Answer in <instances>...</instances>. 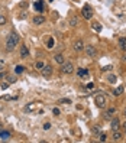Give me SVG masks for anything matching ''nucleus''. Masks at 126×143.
<instances>
[{
	"label": "nucleus",
	"mask_w": 126,
	"mask_h": 143,
	"mask_svg": "<svg viewBox=\"0 0 126 143\" xmlns=\"http://www.w3.org/2000/svg\"><path fill=\"white\" fill-rule=\"evenodd\" d=\"M34 108H35V104H34V103H29L28 106L25 107V111H32Z\"/></svg>",
	"instance_id": "b1692460"
},
{
	"label": "nucleus",
	"mask_w": 126,
	"mask_h": 143,
	"mask_svg": "<svg viewBox=\"0 0 126 143\" xmlns=\"http://www.w3.org/2000/svg\"><path fill=\"white\" fill-rule=\"evenodd\" d=\"M54 44H55V40L52 39V38H49V39H48V45H46V46H48L49 49H52V48H54Z\"/></svg>",
	"instance_id": "a878e982"
},
{
	"label": "nucleus",
	"mask_w": 126,
	"mask_h": 143,
	"mask_svg": "<svg viewBox=\"0 0 126 143\" xmlns=\"http://www.w3.org/2000/svg\"><path fill=\"white\" fill-rule=\"evenodd\" d=\"M35 66H36V70H39V71H41L42 68L45 66V64L42 62V61H38V62H36V65H35Z\"/></svg>",
	"instance_id": "cd10ccee"
},
{
	"label": "nucleus",
	"mask_w": 126,
	"mask_h": 143,
	"mask_svg": "<svg viewBox=\"0 0 126 143\" xmlns=\"http://www.w3.org/2000/svg\"><path fill=\"white\" fill-rule=\"evenodd\" d=\"M2 100H16V97H12V95H3V97H0Z\"/></svg>",
	"instance_id": "c756f323"
},
{
	"label": "nucleus",
	"mask_w": 126,
	"mask_h": 143,
	"mask_svg": "<svg viewBox=\"0 0 126 143\" xmlns=\"http://www.w3.org/2000/svg\"><path fill=\"white\" fill-rule=\"evenodd\" d=\"M99 140H100V142H106V140H107L106 133H100V134H99Z\"/></svg>",
	"instance_id": "393cba45"
},
{
	"label": "nucleus",
	"mask_w": 126,
	"mask_h": 143,
	"mask_svg": "<svg viewBox=\"0 0 126 143\" xmlns=\"http://www.w3.org/2000/svg\"><path fill=\"white\" fill-rule=\"evenodd\" d=\"M70 25L73 26V28H75V26L78 25V18L77 16H73V18L70 19Z\"/></svg>",
	"instance_id": "412c9836"
},
{
	"label": "nucleus",
	"mask_w": 126,
	"mask_h": 143,
	"mask_svg": "<svg viewBox=\"0 0 126 143\" xmlns=\"http://www.w3.org/2000/svg\"><path fill=\"white\" fill-rule=\"evenodd\" d=\"M52 113L55 114V116H59V114H61V111H59V108H57V107H55V108L52 110Z\"/></svg>",
	"instance_id": "2f4dec72"
},
{
	"label": "nucleus",
	"mask_w": 126,
	"mask_h": 143,
	"mask_svg": "<svg viewBox=\"0 0 126 143\" xmlns=\"http://www.w3.org/2000/svg\"><path fill=\"white\" fill-rule=\"evenodd\" d=\"M115 113H116V108L115 107H110L106 113H104V119H107V120H112V119L115 117Z\"/></svg>",
	"instance_id": "1a4fd4ad"
},
{
	"label": "nucleus",
	"mask_w": 126,
	"mask_h": 143,
	"mask_svg": "<svg viewBox=\"0 0 126 143\" xmlns=\"http://www.w3.org/2000/svg\"><path fill=\"white\" fill-rule=\"evenodd\" d=\"M15 72H16V74H22V72H25V66H23V65H18V66L15 68Z\"/></svg>",
	"instance_id": "4be33fe9"
},
{
	"label": "nucleus",
	"mask_w": 126,
	"mask_h": 143,
	"mask_svg": "<svg viewBox=\"0 0 126 143\" xmlns=\"http://www.w3.org/2000/svg\"><path fill=\"white\" fill-rule=\"evenodd\" d=\"M52 71H54V70H52L51 65H45L44 68L41 70V72H42V75H44V77L48 78V77H51V75H52Z\"/></svg>",
	"instance_id": "0eeeda50"
},
{
	"label": "nucleus",
	"mask_w": 126,
	"mask_h": 143,
	"mask_svg": "<svg viewBox=\"0 0 126 143\" xmlns=\"http://www.w3.org/2000/svg\"><path fill=\"white\" fill-rule=\"evenodd\" d=\"M71 100L70 98H59L58 100V104H70Z\"/></svg>",
	"instance_id": "5701e85b"
},
{
	"label": "nucleus",
	"mask_w": 126,
	"mask_h": 143,
	"mask_svg": "<svg viewBox=\"0 0 126 143\" xmlns=\"http://www.w3.org/2000/svg\"><path fill=\"white\" fill-rule=\"evenodd\" d=\"M19 54H20V56H22V58H28V55H29V49H28V46H26V45H22V46H20V51H19Z\"/></svg>",
	"instance_id": "9d476101"
},
{
	"label": "nucleus",
	"mask_w": 126,
	"mask_h": 143,
	"mask_svg": "<svg viewBox=\"0 0 126 143\" xmlns=\"http://www.w3.org/2000/svg\"><path fill=\"white\" fill-rule=\"evenodd\" d=\"M122 127H123V133H125V134H126V121H125V123H123V124H122Z\"/></svg>",
	"instance_id": "f704fd0d"
},
{
	"label": "nucleus",
	"mask_w": 126,
	"mask_h": 143,
	"mask_svg": "<svg viewBox=\"0 0 126 143\" xmlns=\"http://www.w3.org/2000/svg\"><path fill=\"white\" fill-rule=\"evenodd\" d=\"M123 116H125V117H126V108H125V110H123Z\"/></svg>",
	"instance_id": "4c0bfd02"
},
{
	"label": "nucleus",
	"mask_w": 126,
	"mask_h": 143,
	"mask_svg": "<svg viewBox=\"0 0 126 143\" xmlns=\"http://www.w3.org/2000/svg\"><path fill=\"white\" fill-rule=\"evenodd\" d=\"M91 28L96 30V32H101V29H103V28H101V25H100V23H97V22H93L91 23Z\"/></svg>",
	"instance_id": "a211bd4d"
},
{
	"label": "nucleus",
	"mask_w": 126,
	"mask_h": 143,
	"mask_svg": "<svg viewBox=\"0 0 126 143\" xmlns=\"http://www.w3.org/2000/svg\"><path fill=\"white\" fill-rule=\"evenodd\" d=\"M81 15H83V18H84V19H87V20H90V19H91V16H93V12H91V7H90L89 4H85L84 7H83V10H81Z\"/></svg>",
	"instance_id": "39448f33"
},
{
	"label": "nucleus",
	"mask_w": 126,
	"mask_h": 143,
	"mask_svg": "<svg viewBox=\"0 0 126 143\" xmlns=\"http://www.w3.org/2000/svg\"><path fill=\"white\" fill-rule=\"evenodd\" d=\"M119 46L122 48L123 51H126V38H120L119 39Z\"/></svg>",
	"instance_id": "aec40b11"
},
{
	"label": "nucleus",
	"mask_w": 126,
	"mask_h": 143,
	"mask_svg": "<svg viewBox=\"0 0 126 143\" xmlns=\"http://www.w3.org/2000/svg\"><path fill=\"white\" fill-rule=\"evenodd\" d=\"M0 130H2V123H0Z\"/></svg>",
	"instance_id": "58836bf2"
},
{
	"label": "nucleus",
	"mask_w": 126,
	"mask_h": 143,
	"mask_svg": "<svg viewBox=\"0 0 126 143\" xmlns=\"http://www.w3.org/2000/svg\"><path fill=\"white\" fill-rule=\"evenodd\" d=\"M122 92H123V85H119L117 88H115V90L112 91V94L117 97V95H120V94H122Z\"/></svg>",
	"instance_id": "2eb2a0df"
},
{
	"label": "nucleus",
	"mask_w": 126,
	"mask_h": 143,
	"mask_svg": "<svg viewBox=\"0 0 126 143\" xmlns=\"http://www.w3.org/2000/svg\"><path fill=\"white\" fill-rule=\"evenodd\" d=\"M73 48H74L75 52H81L85 46H84V42H83L81 39H77V40L74 42V45H73Z\"/></svg>",
	"instance_id": "423d86ee"
},
{
	"label": "nucleus",
	"mask_w": 126,
	"mask_h": 143,
	"mask_svg": "<svg viewBox=\"0 0 126 143\" xmlns=\"http://www.w3.org/2000/svg\"><path fill=\"white\" fill-rule=\"evenodd\" d=\"M0 139H2V140H7V139H10V133L0 130Z\"/></svg>",
	"instance_id": "f3484780"
},
{
	"label": "nucleus",
	"mask_w": 126,
	"mask_h": 143,
	"mask_svg": "<svg viewBox=\"0 0 126 143\" xmlns=\"http://www.w3.org/2000/svg\"><path fill=\"white\" fill-rule=\"evenodd\" d=\"M54 61H55L57 64H59V65H62V64L65 62V59H64L62 54H55V55H54Z\"/></svg>",
	"instance_id": "9b49d317"
},
{
	"label": "nucleus",
	"mask_w": 126,
	"mask_h": 143,
	"mask_svg": "<svg viewBox=\"0 0 126 143\" xmlns=\"http://www.w3.org/2000/svg\"><path fill=\"white\" fill-rule=\"evenodd\" d=\"M2 71H3V64L0 62V72H2Z\"/></svg>",
	"instance_id": "c9c22d12"
},
{
	"label": "nucleus",
	"mask_w": 126,
	"mask_h": 143,
	"mask_svg": "<svg viewBox=\"0 0 126 143\" xmlns=\"http://www.w3.org/2000/svg\"><path fill=\"white\" fill-rule=\"evenodd\" d=\"M120 121H119V119L117 117H113L110 120V129L112 130H119V127H120Z\"/></svg>",
	"instance_id": "6e6552de"
},
{
	"label": "nucleus",
	"mask_w": 126,
	"mask_h": 143,
	"mask_svg": "<svg viewBox=\"0 0 126 143\" xmlns=\"http://www.w3.org/2000/svg\"><path fill=\"white\" fill-rule=\"evenodd\" d=\"M85 51V55L89 56V58H94V56H97V49L93 45H87V46L84 48Z\"/></svg>",
	"instance_id": "20e7f679"
},
{
	"label": "nucleus",
	"mask_w": 126,
	"mask_h": 143,
	"mask_svg": "<svg viewBox=\"0 0 126 143\" xmlns=\"http://www.w3.org/2000/svg\"><path fill=\"white\" fill-rule=\"evenodd\" d=\"M19 45V35L18 33H10L6 39V49L7 51H15V48Z\"/></svg>",
	"instance_id": "f257e3e1"
},
{
	"label": "nucleus",
	"mask_w": 126,
	"mask_h": 143,
	"mask_svg": "<svg viewBox=\"0 0 126 143\" xmlns=\"http://www.w3.org/2000/svg\"><path fill=\"white\" fill-rule=\"evenodd\" d=\"M77 75L78 77H87V75H89V70H78L77 71Z\"/></svg>",
	"instance_id": "6ab92c4d"
},
{
	"label": "nucleus",
	"mask_w": 126,
	"mask_h": 143,
	"mask_svg": "<svg viewBox=\"0 0 126 143\" xmlns=\"http://www.w3.org/2000/svg\"><path fill=\"white\" fill-rule=\"evenodd\" d=\"M87 88H89V90H93V88H94V82H89V84H87Z\"/></svg>",
	"instance_id": "72a5a7b5"
},
{
	"label": "nucleus",
	"mask_w": 126,
	"mask_h": 143,
	"mask_svg": "<svg viewBox=\"0 0 126 143\" xmlns=\"http://www.w3.org/2000/svg\"><path fill=\"white\" fill-rule=\"evenodd\" d=\"M51 129V123H45L44 124V130H49Z\"/></svg>",
	"instance_id": "473e14b6"
},
{
	"label": "nucleus",
	"mask_w": 126,
	"mask_h": 143,
	"mask_svg": "<svg viewBox=\"0 0 126 143\" xmlns=\"http://www.w3.org/2000/svg\"><path fill=\"white\" fill-rule=\"evenodd\" d=\"M34 7L36 9V12L42 13V12H44V6H42V0H39L38 3H35V4H34Z\"/></svg>",
	"instance_id": "dca6fc26"
},
{
	"label": "nucleus",
	"mask_w": 126,
	"mask_h": 143,
	"mask_svg": "<svg viewBox=\"0 0 126 143\" xmlns=\"http://www.w3.org/2000/svg\"><path fill=\"white\" fill-rule=\"evenodd\" d=\"M6 22H7V19L4 18L3 15H0V26H3V25H6Z\"/></svg>",
	"instance_id": "c85d7f7f"
},
{
	"label": "nucleus",
	"mask_w": 126,
	"mask_h": 143,
	"mask_svg": "<svg viewBox=\"0 0 126 143\" xmlns=\"http://www.w3.org/2000/svg\"><path fill=\"white\" fill-rule=\"evenodd\" d=\"M44 22H45V16L39 15V16H35V18H34V23H35V25H42Z\"/></svg>",
	"instance_id": "f8f14e48"
},
{
	"label": "nucleus",
	"mask_w": 126,
	"mask_h": 143,
	"mask_svg": "<svg viewBox=\"0 0 126 143\" xmlns=\"http://www.w3.org/2000/svg\"><path fill=\"white\" fill-rule=\"evenodd\" d=\"M16 81H18V80H16V77H13V75H12V77L9 75V77H7V82H9V84H15Z\"/></svg>",
	"instance_id": "bb28decb"
},
{
	"label": "nucleus",
	"mask_w": 126,
	"mask_h": 143,
	"mask_svg": "<svg viewBox=\"0 0 126 143\" xmlns=\"http://www.w3.org/2000/svg\"><path fill=\"white\" fill-rule=\"evenodd\" d=\"M112 68H113L112 65H106V66H103V68H101V71H110Z\"/></svg>",
	"instance_id": "7c9ffc66"
},
{
	"label": "nucleus",
	"mask_w": 126,
	"mask_h": 143,
	"mask_svg": "<svg viewBox=\"0 0 126 143\" xmlns=\"http://www.w3.org/2000/svg\"><path fill=\"white\" fill-rule=\"evenodd\" d=\"M94 103H96V106L99 107V108H104V107L107 106V98H106V95H103V94H97L96 97H94Z\"/></svg>",
	"instance_id": "f03ea898"
},
{
	"label": "nucleus",
	"mask_w": 126,
	"mask_h": 143,
	"mask_svg": "<svg viewBox=\"0 0 126 143\" xmlns=\"http://www.w3.org/2000/svg\"><path fill=\"white\" fill-rule=\"evenodd\" d=\"M122 59H123V61H126V54H123V56H122Z\"/></svg>",
	"instance_id": "e433bc0d"
},
{
	"label": "nucleus",
	"mask_w": 126,
	"mask_h": 143,
	"mask_svg": "<svg viewBox=\"0 0 126 143\" xmlns=\"http://www.w3.org/2000/svg\"><path fill=\"white\" fill-rule=\"evenodd\" d=\"M122 133L119 132V130H113V140L115 142H119V140H122Z\"/></svg>",
	"instance_id": "ddd939ff"
},
{
	"label": "nucleus",
	"mask_w": 126,
	"mask_h": 143,
	"mask_svg": "<svg viewBox=\"0 0 126 143\" xmlns=\"http://www.w3.org/2000/svg\"><path fill=\"white\" fill-rule=\"evenodd\" d=\"M106 80H107L109 84H115L116 81H117V77H116L115 74H110V75H107V78H106Z\"/></svg>",
	"instance_id": "4468645a"
},
{
	"label": "nucleus",
	"mask_w": 126,
	"mask_h": 143,
	"mask_svg": "<svg viewBox=\"0 0 126 143\" xmlns=\"http://www.w3.org/2000/svg\"><path fill=\"white\" fill-rule=\"evenodd\" d=\"M61 71H62L64 74H73L74 72V65H73V62H64L62 65H61Z\"/></svg>",
	"instance_id": "7ed1b4c3"
}]
</instances>
